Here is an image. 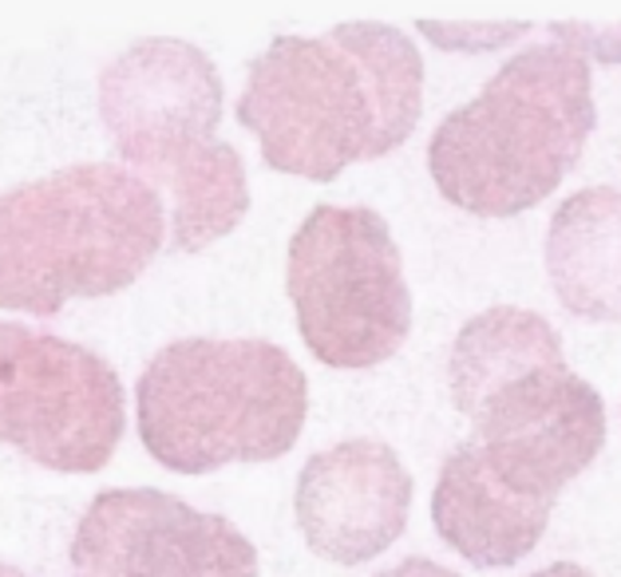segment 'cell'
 Masks as SVG:
<instances>
[{"label":"cell","mask_w":621,"mask_h":577,"mask_svg":"<svg viewBox=\"0 0 621 577\" xmlns=\"http://www.w3.org/2000/svg\"><path fill=\"white\" fill-rule=\"evenodd\" d=\"M424 107V56L392 24L352 21L321 36H278L249 63L238 123L266 166L332 182L408 143Z\"/></svg>","instance_id":"cell-1"},{"label":"cell","mask_w":621,"mask_h":577,"mask_svg":"<svg viewBox=\"0 0 621 577\" xmlns=\"http://www.w3.org/2000/svg\"><path fill=\"white\" fill-rule=\"evenodd\" d=\"M594 123L590 60L547 28V40L511 56L471 104L444 115L427 175L467 214L518 217L578 166Z\"/></svg>","instance_id":"cell-2"},{"label":"cell","mask_w":621,"mask_h":577,"mask_svg":"<svg viewBox=\"0 0 621 577\" xmlns=\"http://www.w3.org/2000/svg\"><path fill=\"white\" fill-rule=\"evenodd\" d=\"M222 75L198 44L147 36L99 72V119L119 163L171 186V249L198 254L234 234L249 210L246 163L218 139Z\"/></svg>","instance_id":"cell-3"},{"label":"cell","mask_w":621,"mask_h":577,"mask_svg":"<svg viewBox=\"0 0 621 577\" xmlns=\"http://www.w3.org/2000/svg\"><path fill=\"white\" fill-rule=\"evenodd\" d=\"M155 182L124 163H75L0 195V309L60 317L75 297L131 288L166 246Z\"/></svg>","instance_id":"cell-4"},{"label":"cell","mask_w":621,"mask_h":577,"mask_svg":"<svg viewBox=\"0 0 621 577\" xmlns=\"http://www.w3.org/2000/svg\"><path fill=\"white\" fill-rule=\"evenodd\" d=\"M309 412V380L270 341H175L136 384L147 455L175 474L270 463L293 451Z\"/></svg>","instance_id":"cell-5"},{"label":"cell","mask_w":621,"mask_h":577,"mask_svg":"<svg viewBox=\"0 0 621 577\" xmlns=\"http://www.w3.org/2000/svg\"><path fill=\"white\" fill-rule=\"evenodd\" d=\"M285 288L301 341L329 368H376L412 332L405 261L388 222L368 207H313L290 237Z\"/></svg>","instance_id":"cell-6"},{"label":"cell","mask_w":621,"mask_h":577,"mask_svg":"<svg viewBox=\"0 0 621 577\" xmlns=\"http://www.w3.org/2000/svg\"><path fill=\"white\" fill-rule=\"evenodd\" d=\"M127 427L119 372L56 332L0 320V444L63 474L112 463Z\"/></svg>","instance_id":"cell-7"},{"label":"cell","mask_w":621,"mask_h":577,"mask_svg":"<svg viewBox=\"0 0 621 577\" xmlns=\"http://www.w3.org/2000/svg\"><path fill=\"white\" fill-rule=\"evenodd\" d=\"M464 415L483 463L511 491L550 506L606 444V403L562 352L518 368Z\"/></svg>","instance_id":"cell-8"},{"label":"cell","mask_w":621,"mask_h":577,"mask_svg":"<svg viewBox=\"0 0 621 577\" xmlns=\"http://www.w3.org/2000/svg\"><path fill=\"white\" fill-rule=\"evenodd\" d=\"M75 577H261L258 550L238 526L178 495L104 491L72 538Z\"/></svg>","instance_id":"cell-9"},{"label":"cell","mask_w":621,"mask_h":577,"mask_svg":"<svg viewBox=\"0 0 621 577\" xmlns=\"http://www.w3.org/2000/svg\"><path fill=\"white\" fill-rule=\"evenodd\" d=\"M293 503L313 554L361 566L405 534L412 474L380 439H344L301 467Z\"/></svg>","instance_id":"cell-10"},{"label":"cell","mask_w":621,"mask_h":577,"mask_svg":"<svg viewBox=\"0 0 621 577\" xmlns=\"http://www.w3.org/2000/svg\"><path fill=\"white\" fill-rule=\"evenodd\" d=\"M550 510H554L550 503L511 491L483 463V455L471 439L447 455L440 479H435V530L447 546L479 569H503L523 562L547 534Z\"/></svg>","instance_id":"cell-11"},{"label":"cell","mask_w":621,"mask_h":577,"mask_svg":"<svg viewBox=\"0 0 621 577\" xmlns=\"http://www.w3.org/2000/svg\"><path fill=\"white\" fill-rule=\"evenodd\" d=\"M547 278L566 313L598 325L621 320V186H586L554 210Z\"/></svg>","instance_id":"cell-12"},{"label":"cell","mask_w":621,"mask_h":577,"mask_svg":"<svg viewBox=\"0 0 621 577\" xmlns=\"http://www.w3.org/2000/svg\"><path fill=\"white\" fill-rule=\"evenodd\" d=\"M590 63H621V24H550Z\"/></svg>","instance_id":"cell-13"},{"label":"cell","mask_w":621,"mask_h":577,"mask_svg":"<svg viewBox=\"0 0 621 577\" xmlns=\"http://www.w3.org/2000/svg\"><path fill=\"white\" fill-rule=\"evenodd\" d=\"M376 577H459V574L444 569L440 562H427V557H405V562H396V566L380 569Z\"/></svg>","instance_id":"cell-14"},{"label":"cell","mask_w":621,"mask_h":577,"mask_svg":"<svg viewBox=\"0 0 621 577\" xmlns=\"http://www.w3.org/2000/svg\"><path fill=\"white\" fill-rule=\"evenodd\" d=\"M530 577H594V574L590 569L574 566V562H554V566L539 569V574H530Z\"/></svg>","instance_id":"cell-15"},{"label":"cell","mask_w":621,"mask_h":577,"mask_svg":"<svg viewBox=\"0 0 621 577\" xmlns=\"http://www.w3.org/2000/svg\"><path fill=\"white\" fill-rule=\"evenodd\" d=\"M0 577H28V574H21V569H12V566H0Z\"/></svg>","instance_id":"cell-16"}]
</instances>
